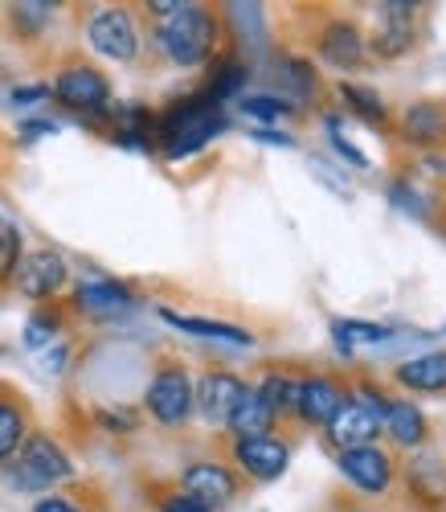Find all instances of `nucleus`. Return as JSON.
Wrapping results in <instances>:
<instances>
[{"label": "nucleus", "mask_w": 446, "mask_h": 512, "mask_svg": "<svg viewBox=\"0 0 446 512\" xmlns=\"http://www.w3.org/2000/svg\"><path fill=\"white\" fill-rule=\"evenodd\" d=\"M54 132H58V123H50V119H33V123L21 127L25 140H33V136H54Z\"/></svg>", "instance_id": "nucleus-36"}, {"label": "nucleus", "mask_w": 446, "mask_h": 512, "mask_svg": "<svg viewBox=\"0 0 446 512\" xmlns=\"http://www.w3.org/2000/svg\"><path fill=\"white\" fill-rule=\"evenodd\" d=\"M160 50L176 66H201V62H209V54L217 50V21H213V13L201 9V5H176V13H168L160 21Z\"/></svg>", "instance_id": "nucleus-2"}, {"label": "nucleus", "mask_w": 446, "mask_h": 512, "mask_svg": "<svg viewBox=\"0 0 446 512\" xmlns=\"http://www.w3.org/2000/svg\"><path fill=\"white\" fill-rule=\"evenodd\" d=\"M58 332H62V320H58L54 312H37V316L25 324V349H46V345H54Z\"/></svg>", "instance_id": "nucleus-28"}, {"label": "nucleus", "mask_w": 446, "mask_h": 512, "mask_svg": "<svg viewBox=\"0 0 446 512\" xmlns=\"http://www.w3.org/2000/svg\"><path fill=\"white\" fill-rule=\"evenodd\" d=\"M33 512H82L70 496H41L37 504H33Z\"/></svg>", "instance_id": "nucleus-34"}, {"label": "nucleus", "mask_w": 446, "mask_h": 512, "mask_svg": "<svg viewBox=\"0 0 446 512\" xmlns=\"http://www.w3.org/2000/svg\"><path fill=\"white\" fill-rule=\"evenodd\" d=\"M393 201H397L401 209H414V213H422V201H418V193H414L410 185H393Z\"/></svg>", "instance_id": "nucleus-35"}, {"label": "nucleus", "mask_w": 446, "mask_h": 512, "mask_svg": "<svg viewBox=\"0 0 446 512\" xmlns=\"http://www.w3.org/2000/svg\"><path fill=\"white\" fill-rule=\"evenodd\" d=\"M410 488L418 492V500H426V504H438L442 496H446V467H442V459L438 455H422L414 467H410Z\"/></svg>", "instance_id": "nucleus-22"}, {"label": "nucleus", "mask_w": 446, "mask_h": 512, "mask_svg": "<svg viewBox=\"0 0 446 512\" xmlns=\"http://www.w3.org/2000/svg\"><path fill=\"white\" fill-rule=\"evenodd\" d=\"M160 512H213V508H205V504L193 500L189 492H172V496L160 500Z\"/></svg>", "instance_id": "nucleus-33"}, {"label": "nucleus", "mask_w": 446, "mask_h": 512, "mask_svg": "<svg viewBox=\"0 0 446 512\" xmlns=\"http://www.w3.org/2000/svg\"><path fill=\"white\" fill-rule=\"evenodd\" d=\"M99 422H103V426H115V431H131V426H136V418H127V414H111V410H103V414H99Z\"/></svg>", "instance_id": "nucleus-38"}, {"label": "nucleus", "mask_w": 446, "mask_h": 512, "mask_svg": "<svg viewBox=\"0 0 446 512\" xmlns=\"http://www.w3.org/2000/svg\"><path fill=\"white\" fill-rule=\"evenodd\" d=\"M70 476H74V463L50 435H29L21 443L17 463H13V484L17 488L41 492V488H54V484L70 480Z\"/></svg>", "instance_id": "nucleus-3"}, {"label": "nucleus", "mask_w": 446, "mask_h": 512, "mask_svg": "<svg viewBox=\"0 0 446 512\" xmlns=\"http://www.w3.org/2000/svg\"><path fill=\"white\" fill-rule=\"evenodd\" d=\"M242 111H246L250 119H262V123H275V119L291 115L295 107H291L287 99H279V95H246V99H242Z\"/></svg>", "instance_id": "nucleus-29"}, {"label": "nucleus", "mask_w": 446, "mask_h": 512, "mask_svg": "<svg viewBox=\"0 0 446 512\" xmlns=\"http://www.w3.org/2000/svg\"><path fill=\"white\" fill-rule=\"evenodd\" d=\"M221 132H226V115H221V103H213L205 91L172 103L164 111V119L156 123V140L168 160H185V156L201 152Z\"/></svg>", "instance_id": "nucleus-1"}, {"label": "nucleus", "mask_w": 446, "mask_h": 512, "mask_svg": "<svg viewBox=\"0 0 446 512\" xmlns=\"http://www.w3.org/2000/svg\"><path fill=\"white\" fill-rule=\"evenodd\" d=\"M410 46H414V5H406V0H385L377 9L373 50L381 58H401Z\"/></svg>", "instance_id": "nucleus-12"}, {"label": "nucleus", "mask_w": 446, "mask_h": 512, "mask_svg": "<svg viewBox=\"0 0 446 512\" xmlns=\"http://www.w3.org/2000/svg\"><path fill=\"white\" fill-rule=\"evenodd\" d=\"M406 140L418 148H434L446 140V111L438 103H414L406 111Z\"/></svg>", "instance_id": "nucleus-20"}, {"label": "nucleus", "mask_w": 446, "mask_h": 512, "mask_svg": "<svg viewBox=\"0 0 446 512\" xmlns=\"http://www.w3.org/2000/svg\"><path fill=\"white\" fill-rule=\"evenodd\" d=\"M320 58L336 70H356L365 58V37L352 21H332L320 33Z\"/></svg>", "instance_id": "nucleus-15"}, {"label": "nucleus", "mask_w": 446, "mask_h": 512, "mask_svg": "<svg viewBox=\"0 0 446 512\" xmlns=\"http://www.w3.org/2000/svg\"><path fill=\"white\" fill-rule=\"evenodd\" d=\"M234 459L238 467L250 476V480H262V484H271L287 472V463H291V451L283 439L275 435H254V439H238L234 443Z\"/></svg>", "instance_id": "nucleus-8"}, {"label": "nucleus", "mask_w": 446, "mask_h": 512, "mask_svg": "<svg viewBox=\"0 0 446 512\" xmlns=\"http://www.w3.org/2000/svg\"><path fill=\"white\" fill-rule=\"evenodd\" d=\"M86 41H91L95 54H103L111 62H131L140 54V29L127 9H99L86 21Z\"/></svg>", "instance_id": "nucleus-5"}, {"label": "nucleus", "mask_w": 446, "mask_h": 512, "mask_svg": "<svg viewBox=\"0 0 446 512\" xmlns=\"http://www.w3.org/2000/svg\"><path fill=\"white\" fill-rule=\"evenodd\" d=\"M328 136H332V148L348 160V164H356V168H369V156L361 152V148H352L348 140H344V132H340V123L336 119H328Z\"/></svg>", "instance_id": "nucleus-32"}, {"label": "nucleus", "mask_w": 446, "mask_h": 512, "mask_svg": "<svg viewBox=\"0 0 446 512\" xmlns=\"http://www.w3.org/2000/svg\"><path fill=\"white\" fill-rule=\"evenodd\" d=\"M21 267V230L17 222L0 218V283H9Z\"/></svg>", "instance_id": "nucleus-26"}, {"label": "nucleus", "mask_w": 446, "mask_h": 512, "mask_svg": "<svg viewBox=\"0 0 446 512\" xmlns=\"http://www.w3.org/2000/svg\"><path fill=\"white\" fill-rule=\"evenodd\" d=\"M144 406L160 426H181L193 414V377L181 365H160L148 381Z\"/></svg>", "instance_id": "nucleus-4"}, {"label": "nucleus", "mask_w": 446, "mask_h": 512, "mask_svg": "<svg viewBox=\"0 0 446 512\" xmlns=\"http://www.w3.org/2000/svg\"><path fill=\"white\" fill-rule=\"evenodd\" d=\"M185 492L193 500H201L205 508H221V504H230L238 496V480L230 467H221V463H193L189 472H185Z\"/></svg>", "instance_id": "nucleus-14"}, {"label": "nucleus", "mask_w": 446, "mask_h": 512, "mask_svg": "<svg viewBox=\"0 0 446 512\" xmlns=\"http://www.w3.org/2000/svg\"><path fill=\"white\" fill-rule=\"evenodd\" d=\"M340 472L361 492H385L389 480H393V459L373 443L369 447H352V451H340Z\"/></svg>", "instance_id": "nucleus-13"}, {"label": "nucleus", "mask_w": 446, "mask_h": 512, "mask_svg": "<svg viewBox=\"0 0 446 512\" xmlns=\"http://www.w3.org/2000/svg\"><path fill=\"white\" fill-rule=\"evenodd\" d=\"M332 336H336V345L348 353L352 345H381V340H389V328L365 324V320H336L332 324Z\"/></svg>", "instance_id": "nucleus-25"}, {"label": "nucleus", "mask_w": 446, "mask_h": 512, "mask_svg": "<svg viewBox=\"0 0 446 512\" xmlns=\"http://www.w3.org/2000/svg\"><path fill=\"white\" fill-rule=\"evenodd\" d=\"M50 13H54V5H17V9H13V21H17L25 33H37L41 25L50 21Z\"/></svg>", "instance_id": "nucleus-31"}, {"label": "nucleus", "mask_w": 446, "mask_h": 512, "mask_svg": "<svg viewBox=\"0 0 446 512\" xmlns=\"http://www.w3.org/2000/svg\"><path fill=\"white\" fill-rule=\"evenodd\" d=\"M242 398H246V381L234 373H205L193 386V410H201V418L213 426H226Z\"/></svg>", "instance_id": "nucleus-7"}, {"label": "nucleus", "mask_w": 446, "mask_h": 512, "mask_svg": "<svg viewBox=\"0 0 446 512\" xmlns=\"http://www.w3.org/2000/svg\"><path fill=\"white\" fill-rule=\"evenodd\" d=\"M160 320L164 324H172V328H181V332H189V336H201V340H221V345H238V349H250L254 345V336L246 332V328H238V324H221V320H201V316H181V312H160Z\"/></svg>", "instance_id": "nucleus-17"}, {"label": "nucleus", "mask_w": 446, "mask_h": 512, "mask_svg": "<svg viewBox=\"0 0 446 512\" xmlns=\"http://www.w3.org/2000/svg\"><path fill=\"white\" fill-rule=\"evenodd\" d=\"M54 95L78 115H103L111 103V87L95 66H66L54 82Z\"/></svg>", "instance_id": "nucleus-6"}, {"label": "nucleus", "mask_w": 446, "mask_h": 512, "mask_svg": "<svg viewBox=\"0 0 446 512\" xmlns=\"http://www.w3.org/2000/svg\"><path fill=\"white\" fill-rule=\"evenodd\" d=\"M29 439V422H25V410L17 402H5L0 398V463L13 459L21 451V443Z\"/></svg>", "instance_id": "nucleus-23"}, {"label": "nucleus", "mask_w": 446, "mask_h": 512, "mask_svg": "<svg viewBox=\"0 0 446 512\" xmlns=\"http://www.w3.org/2000/svg\"><path fill=\"white\" fill-rule=\"evenodd\" d=\"M397 381L406 390H422V394L446 390V353H422L414 361H401Z\"/></svg>", "instance_id": "nucleus-19"}, {"label": "nucleus", "mask_w": 446, "mask_h": 512, "mask_svg": "<svg viewBox=\"0 0 446 512\" xmlns=\"http://www.w3.org/2000/svg\"><path fill=\"white\" fill-rule=\"evenodd\" d=\"M74 308L82 316H91V320H115V316L136 308V295L115 279H86L74 291Z\"/></svg>", "instance_id": "nucleus-11"}, {"label": "nucleus", "mask_w": 446, "mask_h": 512, "mask_svg": "<svg viewBox=\"0 0 446 512\" xmlns=\"http://www.w3.org/2000/svg\"><path fill=\"white\" fill-rule=\"evenodd\" d=\"M279 70H283V82H287V87H295L299 99H307L311 91H316V74H311L307 62H299V58H283Z\"/></svg>", "instance_id": "nucleus-30"}, {"label": "nucleus", "mask_w": 446, "mask_h": 512, "mask_svg": "<svg viewBox=\"0 0 446 512\" xmlns=\"http://www.w3.org/2000/svg\"><path fill=\"white\" fill-rule=\"evenodd\" d=\"M254 140H258V144H279V148H291V144H295L291 136H283V132H266V127H262V132H254Z\"/></svg>", "instance_id": "nucleus-39"}, {"label": "nucleus", "mask_w": 446, "mask_h": 512, "mask_svg": "<svg viewBox=\"0 0 446 512\" xmlns=\"http://www.w3.org/2000/svg\"><path fill=\"white\" fill-rule=\"evenodd\" d=\"M385 426V418L377 410H369L365 402H356V398H344L340 410L332 414L328 422V439L340 447V451H352V447H369L377 439V431Z\"/></svg>", "instance_id": "nucleus-10"}, {"label": "nucleus", "mask_w": 446, "mask_h": 512, "mask_svg": "<svg viewBox=\"0 0 446 512\" xmlns=\"http://www.w3.org/2000/svg\"><path fill=\"white\" fill-rule=\"evenodd\" d=\"M340 95H344V103H348L356 115H365V119H373V123H381V119H385V103H381V95H377V91L356 87V82H340Z\"/></svg>", "instance_id": "nucleus-27"}, {"label": "nucleus", "mask_w": 446, "mask_h": 512, "mask_svg": "<svg viewBox=\"0 0 446 512\" xmlns=\"http://www.w3.org/2000/svg\"><path fill=\"white\" fill-rule=\"evenodd\" d=\"M246 66L242 62H217V70H213V78H209V87H205V95L213 99V103H226V99H234L242 87H246Z\"/></svg>", "instance_id": "nucleus-24"}, {"label": "nucleus", "mask_w": 446, "mask_h": 512, "mask_svg": "<svg viewBox=\"0 0 446 512\" xmlns=\"http://www.w3.org/2000/svg\"><path fill=\"white\" fill-rule=\"evenodd\" d=\"M50 95V87H17L13 91V103H41Z\"/></svg>", "instance_id": "nucleus-37"}, {"label": "nucleus", "mask_w": 446, "mask_h": 512, "mask_svg": "<svg viewBox=\"0 0 446 512\" xmlns=\"http://www.w3.org/2000/svg\"><path fill=\"white\" fill-rule=\"evenodd\" d=\"M385 431L401 447H422L426 443V414L414 402H406V398H389V406H385Z\"/></svg>", "instance_id": "nucleus-18"}, {"label": "nucleus", "mask_w": 446, "mask_h": 512, "mask_svg": "<svg viewBox=\"0 0 446 512\" xmlns=\"http://www.w3.org/2000/svg\"><path fill=\"white\" fill-rule=\"evenodd\" d=\"M66 279H70V271L58 250H33L17 267V287L29 300H50V295H58L66 287Z\"/></svg>", "instance_id": "nucleus-9"}, {"label": "nucleus", "mask_w": 446, "mask_h": 512, "mask_svg": "<svg viewBox=\"0 0 446 512\" xmlns=\"http://www.w3.org/2000/svg\"><path fill=\"white\" fill-rule=\"evenodd\" d=\"M275 410L266 406L262 398H258V390H246V398L238 402V410L230 414V431L238 435V439H254V435H271V426H275Z\"/></svg>", "instance_id": "nucleus-21"}, {"label": "nucleus", "mask_w": 446, "mask_h": 512, "mask_svg": "<svg viewBox=\"0 0 446 512\" xmlns=\"http://www.w3.org/2000/svg\"><path fill=\"white\" fill-rule=\"evenodd\" d=\"M344 394L340 386H332V381L324 377H307V381H295V414L303 422H332V414L340 410Z\"/></svg>", "instance_id": "nucleus-16"}]
</instances>
